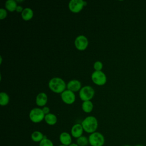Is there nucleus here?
<instances>
[{"label": "nucleus", "instance_id": "18", "mask_svg": "<svg viewBox=\"0 0 146 146\" xmlns=\"http://www.w3.org/2000/svg\"><path fill=\"white\" fill-rule=\"evenodd\" d=\"M94 108L93 103L90 101H85L83 102L82 104V108L83 111L86 113L91 112Z\"/></svg>", "mask_w": 146, "mask_h": 146}, {"label": "nucleus", "instance_id": "5", "mask_svg": "<svg viewBox=\"0 0 146 146\" xmlns=\"http://www.w3.org/2000/svg\"><path fill=\"white\" fill-rule=\"evenodd\" d=\"M45 115L42 110L39 108H34L32 109L29 113V118L30 120L34 123L41 122L44 119Z\"/></svg>", "mask_w": 146, "mask_h": 146}, {"label": "nucleus", "instance_id": "20", "mask_svg": "<svg viewBox=\"0 0 146 146\" xmlns=\"http://www.w3.org/2000/svg\"><path fill=\"white\" fill-rule=\"evenodd\" d=\"M76 144L79 146H86L89 144L88 138L82 135V136L76 139Z\"/></svg>", "mask_w": 146, "mask_h": 146}, {"label": "nucleus", "instance_id": "29", "mask_svg": "<svg viewBox=\"0 0 146 146\" xmlns=\"http://www.w3.org/2000/svg\"><path fill=\"white\" fill-rule=\"evenodd\" d=\"M59 146H66V145H62V144H61V145H59Z\"/></svg>", "mask_w": 146, "mask_h": 146}, {"label": "nucleus", "instance_id": "17", "mask_svg": "<svg viewBox=\"0 0 146 146\" xmlns=\"http://www.w3.org/2000/svg\"><path fill=\"white\" fill-rule=\"evenodd\" d=\"M17 6L18 5H17V1L14 0H7L5 2L6 9L10 12H13L14 11H16V9Z\"/></svg>", "mask_w": 146, "mask_h": 146}, {"label": "nucleus", "instance_id": "12", "mask_svg": "<svg viewBox=\"0 0 146 146\" xmlns=\"http://www.w3.org/2000/svg\"><path fill=\"white\" fill-rule=\"evenodd\" d=\"M59 141L62 145L68 146L72 143V136L67 132H63L59 135Z\"/></svg>", "mask_w": 146, "mask_h": 146}, {"label": "nucleus", "instance_id": "2", "mask_svg": "<svg viewBox=\"0 0 146 146\" xmlns=\"http://www.w3.org/2000/svg\"><path fill=\"white\" fill-rule=\"evenodd\" d=\"M48 87L53 92L62 94L66 90L67 85L62 78L55 77L50 80L48 82Z\"/></svg>", "mask_w": 146, "mask_h": 146}, {"label": "nucleus", "instance_id": "15", "mask_svg": "<svg viewBox=\"0 0 146 146\" xmlns=\"http://www.w3.org/2000/svg\"><path fill=\"white\" fill-rule=\"evenodd\" d=\"M44 120L48 125H54L57 122V117L55 115L52 113H50L45 115Z\"/></svg>", "mask_w": 146, "mask_h": 146}, {"label": "nucleus", "instance_id": "14", "mask_svg": "<svg viewBox=\"0 0 146 146\" xmlns=\"http://www.w3.org/2000/svg\"><path fill=\"white\" fill-rule=\"evenodd\" d=\"M33 15H34L33 11L30 7L25 8L21 13L22 18L26 21L31 19L33 17Z\"/></svg>", "mask_w": 146, "mask_h": 146}, {"label": "nucleus", "instance_id": "28", "mask_svg": "<svg viewBox=\"0 0 146 146\" xmlns=\"http://www.w3.org/2000/svg\"><path fill=\"white\" fill-rule=\"evenodd\" d=\"M123 146H131V145H124Z\"/></svg>", "mask_w": 146, "mask_h": 146}, {"label": "nucleus", "instance_id": "25", "mask_svg": "<svg viewBox=\"0 0 146 146\" xmlns=\"http://www.w3.org/2000/svg\"><path fill=\"white\" fill-rule=\"evenodd\" d=\"M23 9H24L23 8V7H22V6L18 5V6H17V9H16V11L18 12V13H22V12L23 11Z\"/></svg>", "mask_w": 146, "mask_h": 146}, {"label": "nucleus", "instance_id": "23", "mask_svg": "<svg viewBox=\"0 0 146 146\" xmlns=\"http://www.w3.org/2000/svg\"><path fill=\"white\" fill-rule=\"evenodd\" d=\"M7 15V13L6 9L3 8L0 9V19L1 20L5 19Z\"/></svg>", "mask_w": 146, "mask_h": 146}, {"label": "nucleus", "instance_id": "22", "mask_svg": "<svg viewBox=\"0 0 146 146\" xmlns=\"http://www.w3.org/2000/svg\"><path fill=\"white\" fill-rule=\"evenodd\" d=\"M103 66V63L100 61H96L94 64V68L95 71H102Z\"/></svg>", "mask_w": 146, "mask_h": 146}, {"label": "nucleus", "instance_id": "24", "mask_svg": "<svg viewBox=\"0 0 146 146\" xmlns=\"http://www.w3.org/2000/svg\"><path fill=\"white\" fill-rule=\"evenodd\" d=\"M44 114L46 115H47L48 113H50V109L48 107H47V106H44L43 107V108L42 109Z\"/></svg>", "mask_w": 146, "mask_h": 146}, {"label": "nucleus", "instance_id": "26", "mask_svg": "<svg viewBox=\"0 0 146 146\" xmlns=\"http://www.w3.org/2000/svg\"><path fill=\"white\" fill-rule=\"evenodd\" d=\"M68 146H79L76 143H72L71 144H70Z\"/></svg>", "mask_w": 146, "mask_h": 146}, {"label": "nucleus", "instance_id": "9", "mask_svg": "<svg viewBox=\"0 0 146 146\" xmlns=\"http://www.w3.org/2000/svg\"><path fill=\"white\" fill-rule=\"evenodd\" d=\"M61 99L62 101L67 104H71L75 101V95L74 92L66 90L61 94Z\"/></svg>", "mask_w": 146, "mask_h": 146}, {"label": "nucleus", "instance_id": "7", "mask_svg": "<svg viewBox=\"0 0 146 146\" xmlns=\"http://www.w3.org/2000/svg\"><path fill=\"white\" fill-rule=\"evenodd\" d=\"M75 47L79 51L85 50L88 45V40L86 36L83 35L78 36L75 39Z\"/></svg>", "mask_w": 146, "mask_h": 146}, {"label": "nucleus", "instance_id": "11", "mask_svg": "<svg viewBox=\"0 0 146 146\" xmlns=\"http://www.w3.org/2000/svg\"><path fill=\"white\" fill-rule=\"evenodd\" d=\"M82 84L79 80L74 79L68 82L67 84V88L74 92L79 91L82 88Z\"/></svg>", "mask_w": 146, "mask_h": 146}, {"label": "nucleus", "instance_id": "19", "mask_svg": "<svg viewBox=\"0 0 146 146\" xmlns=\"http://www.w3.org/2000/svg\"><path fill=\"white\" fill-rule=\"evenodd\" d=\"M9 102V96L7 94L4 92L0 93V104L2 106H6Z\"/></svg>", "mask_w": 146, "mask_h": 146}, {"label": "nucleus", "instance_id": "10", "mask_svg": "<svg viewBox=\"0 0 146 146\" xmlns=\"http://www.w3.org/2000/svg\"><path fill=\"white\" fill-rule=\"evenodd\" d=\"M84 129L81 124H74L71 129V135L72 137L78 139L82 136L83 133Z\"/></svg>", "mask_w": 146, "mask_h": 146}, {"label": "nucleus", "instance_id": "3", "mask_svg": "<svg viewBox=\"0 0 146 146\" xmlns=\"http://www.w3.org/2000/svg\"><path fill=\"white\" fill-rule=\"evenodd\" d=\"M89 144L91 146H103L105 143V138L102 133L95 132L88 136Z\"/></svg>", "mask_w": 146, "mask_h": 146}, {"label": "nucleus", "instance_id": "1", "mask_svg": "<svg viewBox=\"0 0 146 146\" xmlns=\"http://www.w3.org/2000/svg\"><path fill=\"white\" fill-rule=\"evenodd\" d=\"M84 131L88 133H92L96 132L98 127L97 119L94 116H87L81 123Z\"/></svg>", "mask_w": 146, "mask_h": 146}, {"label": "nucleus", "instance_id": "4", "mask_svg": "<svg viewBox=\"0 0 146 146\" xmlns=\"http://www.w3.org/2000/svg\"><path fill=\"white\" fill-rule=\"evenodd\" d=\"M79 97L83 102L89 101L93 98L95 95L94 89L90 86H85L79 91Z\"/></svg>", "mask_w": 146, "mask_h": 146}, {"label": "nucleus", "instance_id": "8", "mask_svg": "<svg viewBox=\"0 0 146 146\" xmlns=\"http://www.w3.org/2000/svg\"><path fill=\"white\" fill-rule=\"evenodd\" d=\"M84 1L82 0H71L68 3L70 10L74 13L80 12L84 6Z\"/></svg>", "mask_w": 146, "mask_h": 146}, {"label": "nucleus", "instance_id": "13", "mask_svg": "<svg viewBox=\"0 0 146 146\" xmlns=\"http://www.w3.org/2000/svg\"><path fill=\"white\" fill-rule=\"evenodd\" d=\"M47 96L44 92H40L36 97V104L39 107H44L47 102Z\"/></svg>", "mask_w": 146, "mask_h": 146}, {"label": "nucleus", "instance_id": "6", "mask_svg": "<svg viewBox=\"0 0 146 146\" xmlns=\"http://www.w3.org/2000/svg\"><path fill=\"white\" fill-rule=\"evenodd\" d=\"M91 79L98 86H103L107 82V76L102 71H94L91 75Z\"/></svg>", "mask_w": 146, "mask_h": 146}, {"label": "nucleus", "instance_id": "16", "mask_svg": "<svg viewBox=\"0 0 146 146\" xmlns=\"http://www.w3.org/2000/svg\"><path fill=\"white\" fill-rule=\"evenodd\" d=\"M44 136L40 131H35L31 135V140L36 143H40L44 137Z\"/></svg>", "mask_w": 146, "mask_h": 146}, {"label": "nucleus", "instance_id": "27", "mask_svg": "<svg viewBox=\"0 0 146 146\" xmlns=\"http://www.w3.org/2000/svg\"><path fill=\"white\" fill-rule=\"evenodd\" d=\"M135 146H144L143 145H142V144H136V145H135Z\"/></svg>", "mask_w": 146, "mask_h": 146}, {"label": "nucleus", "instance_id": "21", "mask_svg": "<svg viewBox=\"0 0 146 146\" xmlns=\"http://www.w3.org/2000/svg\"><path fill=\"white\" fill-rule=\"evenodd\" d=\"M39 146H54L52 141L44 136V139L39 143Z\"/></svg>", "mask_w": 146, "mask_h": 146}]
</instances>
